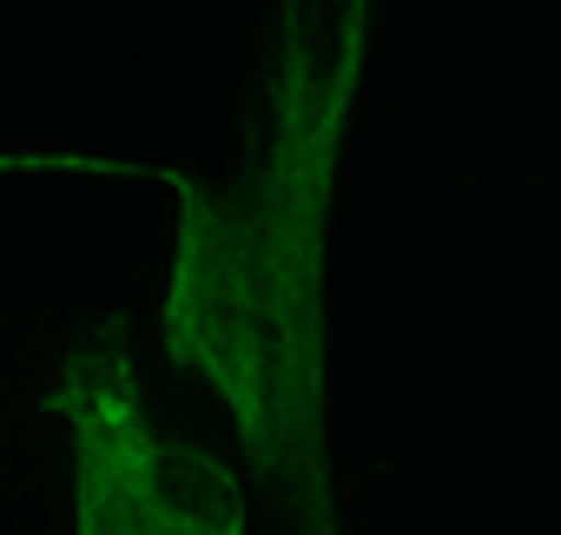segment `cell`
<instances>
[{"mask_svg":"<svg viewBox=\"0 0 561 535\" xmlns=\"http://www.w3.org/2000/svg\"><path fill=\"white\" fill-rule=\"evenodd\" d=\"M370 60L364 0H291L271 21L257 119L231 179L159 166L172 258L159 344L231 410L244 469L298 535H344L331 469V212Z\"/></svg>","mask_w":561,"mask_h":535,"instance_id":"6da1fadb","label":"cell"},{"mask_svg":"<svg viewBox=\"0 0 561 535\" xmlns=\"http://www.w3.org/2000/svg\"><path fill=\"white\" fill-rule=\"evenodd\" d=\"M47 417L73 456V535H251L238 469L152 417L126 318H100L60 351Z\"/></svg>","mask_w":561,"mask_h":535,"instance_id":"7a4b0ae2","label":"cell"}]
</instances>
